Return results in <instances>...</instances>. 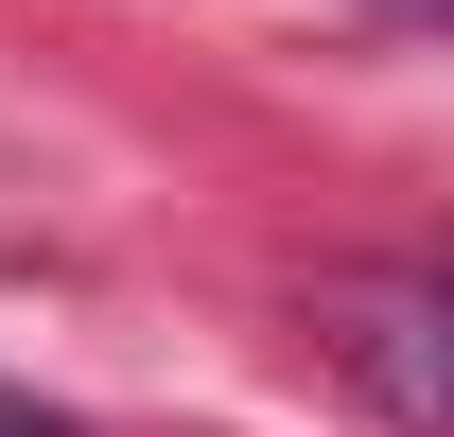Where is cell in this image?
Returning a JSON list of instances; mask_svg holds the SVG:
<instances>
[{"mask_svg": "<svg viewBox=\"0 0 454 437\" xmlns=\"http://www.w3.org/2000/svg\"><path fill=\"white\" fill-rule=\"evenodd\" d=\"M385 18H419V36H454V0H385Z\"/></svg>", "mask_w": 454, "mask_h": 437, "instance_id": "3", "label": "cell"}, {"mask_svg": "<svg viewBox=\"0 0 454 437\" xmlns=\"http://www.w3.org/2000/svg\"><path fill=\"white\" fill-rule=\"evenodd\" d=\"M0 437H88V420H53V402H18V385H0Z\"/></svg>", "mask_w": 454, "mask_h": 437, "instance_id": "2", "label": "cell"}, {"mask_svg": "<svg viewBox=\"0 0 454 437\" xmlns=\"http://www.w3.org/2000/svg\"><path fill=\"white\" fill-rule=\"evenodd\" d=\"M297 332L349 368V402L385 437H454V280L437 263H315Z\"/></svg>", "mask_w": 454, "mask_h": 437, "instance_id": "1", "label": "cell"}, {"mask_svg": "<svg viewBox=\"0 0 454 437\" xmlns=\"http://www.w3.org/2000/svg\"><path fill=\"white\" fill-rule=\"evenodd\" d=\"M437 280H454V245H437Z\"/></svg>", "mask_w": 454, "mask_h": 437, "instance_id": "4", "label": "cell"}]
</instances>
